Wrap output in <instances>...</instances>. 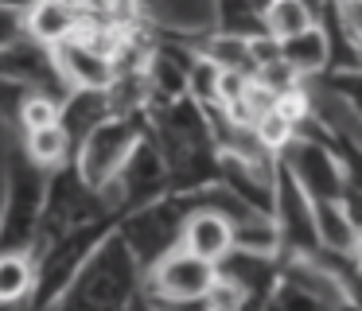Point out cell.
Instances as JSON below:
<instances>
[{
	"label": "cell",
	"instance_id": "cell-2",
	"mask_svg": "<svg viewBox=\"0 0 362 311\" xmlns=\"http://www.w3.org/2000/svg\"><path fill=\"white\" fill-rule=\"evenodd\" d=\"M144 303V264L136 261L133 245L117 230L90 253L78 280L71 284L63 307H90V311H125Z\"/></svg>",
	"mask_w": 362,
	"mask_h": 311
},
{
	"label": "cell",
	"instance_id": "cell-7",
	"mask_svg": "<svg viewBox=\"0 0 362 311\" xmlns=\"http://www.w3.org/2000/svg\"><path fill=\"white\" fill-rule=\"evenodd\" d=\"M121 199H117V187L113 191H102V187H90L86 179L78 175V168L63 163V168L51 171V183H47V202H43V225H40V241L35 249L47 245V241L63 237L66 230H78V225L94 222V218L105 214H117Z\"/></svg>",
	"mask_w": 362,
	"mask_h": 311
},
{
	"label": "cell",
	"instance_id": "cell-13",
	"mask_svg": "<svg viewBox=\"0 0 362 311\" xmlns=\"http://www.w3.org/2000/svg\"><path fill=\"white\" fill-rule=\"evenodd\" d=\"M276 54L281 62L300 78V82H315L331 70V39L323 23H312V28L296 31L288 39H276Z\"/></svg>",
	"mask_w": 362,
	"mask_h": 311
},
{
	"label": "cell",
	"instance_id": "cell-26",
	"mask_svg": "<svg viewBox=\"0 0 362 311\" xmlns=\"http://www.w3.org/2000/svg\"><path fill=\"white\" fill-rule=\"evenodd\" d=\"M20 31H24V12H16V8H4V4H0V47L12 43Z\"/></svg>",
	"mask_w": 362,
	"mask_h": 311
},
{
	"label": "cell",
	"instance_id": "cell-6",
	"mask_svg": "<svg viewBox=\"0 0 362 311\" xmlns=\"http://www.w3.org/2000/svg\"><path fill=\"white\" fill-rule=\"evenodd\" d=\"M144 136H148V113H110L74 144V168L90 187L113 191Z\"/></svg>",
	"mask_w": 362,
	"mask_h": 311
},
{
	"label": "cell",
	"instance_id": "cell-22",
	"mask_svg": "<svg viewBox=\"0 0 362 311\" xmlns=\"http://www.w3.org/2000/svg\"><path fill=\"white\" fill-rule=\"evenodd\" d=\"M315 82H323V90H327L331 98H335L339 105L346 109L351 124H358V129H362V66L327 70V74L315 78Z\"/></svg>",
	"mask_w": 362,
	"mask_h": 311
},
{
	"label": "cell",
	"instance_id": "cell-4",
	"mask_svg": "<svg viewBox=\"0 0 362 311\" xmlns=\"http://www.w3.org/2000/svg\"><path fill=\"white\" fill-rule=\"evenodd\" d=\"M121 214H125V210L94 218V222L78 225V230H66L63 237H55V241H47V245L35 249L32 253L35 257L32 307H63V300H66V292H71V284L78 280L82 264H86L90 253L117 230Z\"/></svg>",
	"mask_w": 362,
	"mask_h": 311
},
{
	"label": "cell",
	"instance_id": "cell-14",
	"mask_svg": "<svg viewBox=\"0 0 362 311\" xmlns=\"http://www.w3.org/2000/svg\"><path fill=\"white\" fill-rule=\"evenodd\" d=\"M218 272L242 288L250 307H261V303H269L276 280H281V257H261V253H242V249H234L226 261H218Z\"/></svg>",
	"mask_w": 362,
	"mask_h": 311
},
{
	"label": "cell",
	"instance_id": "cell-8",
	"mask_svg": "<svg viewBox=\"0 0 362 311\" xmlns=\"http://www.w3.org/2000/svg\"><path fill=\"white\" fill-rule=\"evenodd\" d=\"M214 276H218V264L203 261L180 245L144 272V303H175V307L203 303Z\"/></svg>",
	"mask_w": 362,
	"mask_h": 311
},
{
	"label": "cell",
	"instance_id": "cell-19",
	"mask_svg": "<svg viewBox=\"0 0 362 311\" xmlns=\"http://www.w3.org/2000/svg\"><path fill=\"white\" fill-rule=\"evenodd\" d=\"M24 152L32 156L40 168L55 171V168H63V163L74 160V136L66 132L63 121H51V124H40V129L24 132Z\"/></svg>",
	"mask_w": 362,
	"mask_h": 311
},
{
	"label": "cell",
	"instance_id": "cell-11",
	"mask_svg": "<svg viewBox=\"0 0 362 311\" xmlns=\"http://www.w3.org/2000/svg\"><path fill=\"white\" fill-rule=\"evenodd\" d=\"M59 70H63V82L71 90H110L113 78H117V66H113V54L105 51L102 43L78 31L74 39L55 47Z\"/></svg>",
	"mask_w": 362,
	"mask_h": 311
},
{
	"label": "cell",
	"instance_id": "cell-5",
	"mask_svg": "<svg viewBox=\"0 0 362 311\" xmlns=\"http://www.w3.org/2000/svg\"><path fill=\"white\" fill-rule=\"evenodd\" d=\"M199 206V191L183 194V191H164L148 202H136L121 214L117 233L133 245L136 261L144 264V272L168 257L172 249L183 245V225H187V214Z\"/></svg>",
	"mask_w": 362,
	"mask_h": 311
},
{
	"label": "cell",
	"instance_id": "cell-28",
	"mask_svg": "<svg viewBox=\"0 0 362 311\" xmlns=\"http://www.w3.org/2000/svg\"><path fill=\"white\" fill-rule=\"evenodd\" d=\"M351 257L362 264V225H358V233H354V245H351Z\"/></svg>",
	"mask_w": 362,
	"mask_h": 311
},
{
	"label": "cell",
	"instance_id": "cell-17",
	"mask_svg": "<svg viewBox=\"0 0 362 311\" xmlns=\"http://www.w3.org/2000/svg\"><path fill=\"white\" fill-rule=\"evenodd\" d=\"M234 249L261 257H284V237L273 210H250V214L234 218Z\"/></svg>",
	"mask_w": 362,
	"mask_h": 311
},
{
	"label": "cell",
	"instance_id": "cell-24",
	"mask_svg": "<svg viewBox=\"0 0 362 311\" xmlns=\"http://www.w3.org/2000/svg\"><path fill=\"white\" fill-rule=\"evenodd\" d=\"M59 113H63V98H51V93H24L16 124H20V132H28V129H40V124L59 121Z\"/></svg>",
	"mask_w": 362,
	"mask_h": 311
},
{
	"label": "cell",
	"instance_id": "cell-27",
	"mask_svg": "<svg viewBox=\"0 0 362 311\" xmlns=\"http://www.w3.org/2000/svg\"><path fill=\"white\" fill-rule=\"evenodd\" d=\"M0 4H4V8H16V12H28L35 0H0Z\"/></svg>",
	"mask_w": 362,
	"mask_h": 311
},
{
	"label": "cell",
	"instance_id": "cell-18",
	"mask_svg": "<svg viewBox=\"0 0 362 311\" xmlns=\"http://www.w3.org/2000/svg\"><path fill=\"white\" fill-rule=\"evenodd\" d=\"M354 225L351 210L343 199H315V237H320V253H351L354 245Z\"/></svg>",
	"mask_w": 362,
	"mask_h": 311
},
{
	"label": "cell",
	"instance_id": "cell-10",
	"mask_svg": "<svg viewBox=\"0 0 362 311\" xmlns=\"http://www.w3.org/2000/svg\"><path fill=\"white\" fill-rule=\"evenodd\" d=\"M273 218L281 225L284 253H320V237H315V199L281 163V156H276V179H273Z\"/></svg>",
	"mask_w": 362,
	"mask_h": 311
},
{
	"label": "cell",
	"instance_id": "cell-21",
	"mask_svg": "<svg viewBox=\"0 0 362 311\" xmlns=\"http://www.w3.org/2000/svg\"><path fill=\"white\" fill-rule=\"evenodd\" d=\"M312 23H320L312 16V8L304 4V0H269L265 8H261V31L273 39H288L296 35V31L312 28Z\"/></svg>",
	"mask_w": 362,
	"mask_h": 311
},
{
	"label": "cell",
	"instance_id": "cell-1",
	"mask_svg": "<svg viewBox=\"0 0 362 311\" xmlns=\"http://www.w3.org/2000/svg\"><path fill=\"white\" fill-rule=\"evenodd\" d=\"M148 132L156 140L160 156L168 163V183L172 191L195 194L218 183L222 152L211 129V113L203 101L191 93H180L172 101H160L148 109Z\"/></svg>",
	"mask_w": 362,
	"mask_h": 311
},
{
	"label": "cell",
	"instance_id": "cell-23",
	"mask_svg": "<svg viewBox=\"0 0 362 311\" xmlns=\"http://www.w3.org/2000/svg\"><path fill=\"white\" fill-rule=\"evenodd\" d=\"M214 4V28L242 31V35H257L261 16L250 8V0H211Z\"/></svg>",
	"mask_w": 362,
	"mask_h": 311
},
{
	"label": "cell",
	"instance_id": "cell-12",
	"mask_svg": "<svg viewBox=\"0 0 362 311\" xmlns=\"http://www.w3.org/2000/svg\"><path fill=\"white\" fill-rule=\"evenodd\" d=\"M183 249H191L211 264L226 261L234 253V222L218 206L203 202V191H199V206L187 214V225H183Z\"/></svg>",
	"mask_w": 362,
	"mask_h": 311
},
{
	"label": "cell",
	"instance_id": "cell-20",
	"mask_svg": "<svg viewBox=\"0 0 362 311\" xmlns=\"http://www.w3.org/2000/svg\"><path fill=\"white\" fill-rule=\"evenodd\" d=\"M35 292V257L32 253H0V307L12 303H32Z\"/></svg>",
	"mask_w": 362,
	"mask_h": 311
},
{
	"label": "cell",
	"instance_id": "cell-9",
	"mask_svg": "<svg viewBox=\"0 0 362 311\" xmlns=\"http://www.w3.org/2000/svg\"><path fill=\"white\" fill-rule=\"evenodd\" d=\"M0 78L28 93H51V98H66L71 86L63 82L55 47L35 39L32 31H20L12 43L0 47Z\"/></svg>",
	"mask_w": 362,
	"mask_h": 311
},
{
	"label": "cell",
	"instance_id": "cell-16",
	"mask_svg": "<svg viewBox=\"0 0 362 311\" xmlns=\"http://www.w3.org/2000/svg\"><path fill=\"white\" fill-rule=\"evenodd\" d=\"M110 113H117L110 90H71L63 98V113H59V121L66 124V132H71L74 144H78V140L86 136L98 121H105Z\"/></svg>",
	"mask_w": 362,
	"mask_h": 311
},
{
	"label": "cell",
	"instance_id": "cell-15",
	"mask_svg": "<svg viewBox=\"0 0 362 311\" xmlns=\"http://www.w3.org/2000/svg\"><path fill=\"white\" fill-rule=\"evenodd\" d=\"M82 28H86V16L71 0H35L24 12V31H32L47 47H59L66 39H74Z\"/></svg>",
	"mask_w": 362,
	"mask_h": 311
},
{
	"label": "cell",
	"instance_id": "cell-25",
	"mask_svg": "<svg viewBox=\"0 0 362 311\" xmlns=\"http://www.w3.org/2000/svg\"><path fill=\"white\" fill-rule=\"evenodd\" d=\"M203 307H218V311H238V307H250V300H245V292L234 284L230 276H214V284H211V292H206V300H203Z\"/></svg>",
	"mask_w": 362,
	"mask_h": 311
},
{
	"label": "cell",
	"instance_id": "cell-3",
	"mask_svg": "<svg viewBox=\"0 0 362 311\" xmlns=\"http://www.w3.org/2000/svg\"><path fill=\"white\" fill-rule=\"evenodd\" d=\"M51 171L40 168L24 144L12 148L4 160V199H0V253H35L43 225V202H47Z\"/></svg>",
	"mask_w": 362,
	"mask_h": 311
},
{
	"label": "cell",
	"instance_id": "cell-29",
	"mask_svg": "<svg viewBox=\"0 0 362 311\" xmlns=\"http://www.w3.org/2000/svg\"><path fill=\"white\" fill-rule=\"evenodd\" d=\"M265 4H269V0H250V8H253L257 16H261V8H265Z\"/></svg>",
	"mask_w": 362,
	"mask_h": 311
}]
</instances>
